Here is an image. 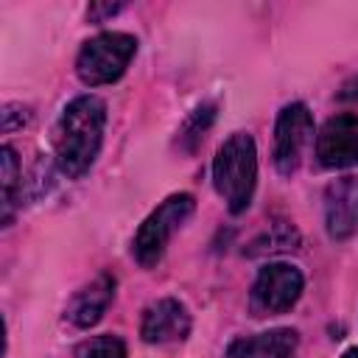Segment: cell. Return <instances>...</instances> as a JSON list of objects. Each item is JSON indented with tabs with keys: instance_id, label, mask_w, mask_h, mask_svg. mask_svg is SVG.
I'll return each mask as SVG.
<instances>
[{
	"instance_id": "cell-1",
	"label": "cell",
	"mask_w": 358,
	"mask_h": 358,
	"mask_svg": "<svg viewBox=\"0 0 358 358\" xmlns=\"http://www.w3.org/2000/svg\"><path fill=\"white\" fill-rule=\"evenodd\" d=\"M103 126L106 103L98 95H78L62 109L53 131V145L59 171L64 176L78 179L92 168L103 143Z\"/></svg>"
},
{
	"instance_id": "cell-2",
	"label": "cell",
	"mask_w": 358,
	"mask_h": 358,
	"mask_svg": "<svg viewBox=\"0 0 358 358\" xmlns=\"http://www.w3.org/2000/svg\"><path fill=\"white\" fill-rule=\"evenodd\" d=\"M213 182L232 215L252 204L257 185V148L252 134L235 131L218 145L213 159Z\"/></svg>"
},
{
	"instance_id": "cell-3",
	"label": "cell",
	"mask_w": 358,
	"mask_h": 358,
	"mask_svg": "<svg viewBox=\"0 0 358 358\" xmlns=\"http://www.w3.org/2000/svg\"><path fill=\"white\" fill-rule=\"evenodd\" d=\"M137 53V39L123 31H106L84 42L76 59V73L87 87L117 81Z\"/></svg>"
},
{
	"instance_id": "cell-4",
	"label": "cell",
	"mask_w": 358,
	"mask_h": 358,
	"mask_svg": "<svg viewBox=\"0 0 358 358\" xmlns=\"http://www.w3.org/2000/svg\"><path fill=\"white\" fill-rule=\"evenodd\" d=\"M196 207V199L190 193H173L168 196L137 229L134 235V246H131V255L134 260L143 266V268H154L162 255H165V246L168 241L173 238V232L190 218Z\"/></svg>"
},
{
	"instance_id": "cell-5",
	"label": "cell",
	"mask_w": 358,
	"mask_h": 358,
	"mask_svg": "<svg viewBox=\"0 0 358 358\" xmlns=\"http://www.w3.org/2000/svg\"><path fill=\"white\" fill-rule=\"evenodd\" d=\"M305 288V277L296 266L291 263H268L260 268L255 285H252V313L255 316H277L285 313L296 305V299L302 296Z\"/></svg>"
},
{
	"instance_id": "cell-6",
	"label": "cell",
	"mask_w": 358,
	"mask_h": 358,
	"mask_svg": "<svg viewBox=\"0 0 358 358\" xmlns=\"http://www.w3.org/2000/svg\"><path fill=\"white\" fill-rule=\"evenodd\" d=\"M313 143V115L305 103H288L280 109L277 115V123H274V168L282 173V176H291L308 145Z\"/></svg>"
},
{
	"instance_id": "cell-7",
	"label": "cell",
	"mask_w": 358,
	"mask_h": 358,
	"mask_svg": "<svg viewBox=\"0 0 358 358\" xmlns=\"http://www.w3.org/2000/svg\"><path fill=\"white\" fill-rule=\"evenodd\" d=\"M316 159L324 168L358 165V115H336L319 129Z\"/></svg>"
},
{
	"instance_id": "cell-8",
	"label": "cell",
	"mask_w": 358,
	"mask_h": 358,
	"mask_svg": "<svg viewBox=\"0 0 358 358\" xmlns=\"http://www.w3.org/2000/svg\"><path fill=\"white\" fill-rule=\"evenodd\" d=\"M190 313L185 308V302L173 299V296H162L157 302H151L143 310L140 319V336L148 344H171V341H185L190 333Z\"/></svg>"
},
{
	"instance_id": "cell-9",
	"label": "cell",
	"mask_w": 358,
	"mask_h": 358,
	"mask_svg": "<svg viewBox=\"0 0 358 358\" xmlns=\"http://www.w3.org/2000/svg\"><path fill=\"white\" fill-rule=\"evenodd\" d=\"M324 227L333 241L358 232V176H341L324 190Z\"/></svg>"
},
{
	"instance_id": "cell-10",
	"label": "cell",
	"mask_w": 358,
	"mask_h": 358,
	"mask_svg": "<svg viewBox=\"0 0 358 358\" xmlns=\"http://www.w3.org/2000/svg\"><path fill=\"white\" fill-rule=\"evenodd\" d=\"M115 299V277L112 274H98L95 280H90L87 285H81L73 299L64 308V319L81 330L92 327L101 322V316L106 313V308Z\"/></svg>"
},
{
	"instance_id": "cell-11",
	"label": "cell",
	"mask_w": 358,
	"mask_h": 358,
	"mask_svg": "<svg viewBox=\"0 0 358 358\" xmlns=\"http://www.w3.org/2000/svg\"><path fill=\"white\" fill-rule=\"evenodd\" d=\"M296 344H299L296 330L274 327V330H266V333H257V336L235 338L227 347L224 358H291Z\"/></svg>"
},
{
	"instance_id": "cell-12",
	"label": "cell",
	"mask_w": 358,
	"mask_h": 358,
	"mask_svg": "<svg viewBox=\"0 0 358 358\" xmlns=\"http://www.w3.org/2000/svg\"><path fill=\"white\" fill-rule=\"evenodd\" d=\"M296 246H299V232L294 229V224L280 221V224H271L263 235H257L246 246V255L263 257V255H277V252H294Z\"/></svg>"
},
{
	"instance_id": "cell-13",
	"label": "cell",
	"mask_w": 358,
	"mask_h": 358,
	"mask_svg": "<svg viewBox=\"0 0 358 358\" xmlns=\"http://www.w3.org/2000/svg\"><path fill=\"white\" fill-rule=\"evenodd\" d=\"M0 185H3V224H11V213H14V201H17V187L22 185V173H20V159L17 151L11 145L0 148Z\"/></svg>"
},
{
	"instance_id": "cell-14",
	"label": "cell",
	"mask_w": 358,
	"mask_h": 358,
	"mask_svg": "<svg viewBox=\"0 0 358 358\" xmlns=\"http://www.w3.org/2000/svg\"><path fill=\"white\" fill-rule=\"evenodd\" d=\"M213 117H215V103H201V106L187 117V123L182 126V131H179V145H182L185 151H196V145L204 140V131L210 129Z\"/></svg>"
},
{
	"instance_id": "cell-15",
	"label": "cell",
	"mask_w": 358,
	"mask_h": 358,
	"mask_svg": "<svg viewBox=\"0 0 358 358\" xmlns=\"http://www.w3.org/2000/svg\"><path fill=\"white\" fill-rule=\"evenodd\" d=\"M78 358H126V344L117 336H95L78 350Z\"/></svg>"
},
{
	"instance_id": "cell-16",
	"label": "cell",
	"mask_w": 358,
	"mask_h": 358,
	"mask_svg": "<svg viewBox=\"0 0 358 358\" xmlns=\"http://www.w3.org/2000/svg\"><path fill=\"white\" fill-rule=\"evenodd\" d=\"M0 120H3V131L11 134V131L22 129L31 120V109L22 106V103H6L3 112H0Z\"/></svg>"
},
{
	"instance_id": "cell-17",
	"label": "cell",
	"mask_w": 358,
	"mask_h": 358,
	"mask_svg": "<svg viewBox=\"0 0 358 358\" xmlns=\"http://www.w3.org/2000/svg\"><path fill=\"white\" fill-rule=\"evenodd\" d=\"M120 8H123L120 3H103V6H101V3H92V6L87 8V20H90V22H103L106 17H115Z\"/></svg>"
},
{
	"instance_id": "cell-18",
	"label": "cell",
	"mask_w": 358,
	"mask_h": 358,
	"mask_svg": "<svg viewBox=\"0 0 358 358\" xmlns=\"http://www.w3.org/2000/svg\"><path fill=\"white\" fill-rule=\"evenodd\" d=\"M338 101H358V73L341 84V90H338Z\"/></svg>"
},
{
	"instance_id": "cell-19",
	"label": "cell",
	"mask_w": 358,
	"mask_h": 358,
	"mask_svg": "<svg viewBox=\"0 0 358 358\" xmlns=\"http://www.w3.org/2000/svg\"><path fill=\"white\" fill-rule=\"evenodd\" d=\"M341 358H358V347H350V350H347Z\"/></svg>"
}]
</instances>
